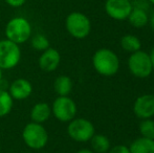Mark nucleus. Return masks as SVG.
Segmentation results:
<instances>
[{
    "label": "nucleus",
    "instance_id": "obj_1",
    "mask_svg": "<svg viewBox=\"0 0 154 153\" xmlns=\"http://www.w3.org/2000/svg\"><path fill=\"white\" fill-rule=\"evenodd\" d=\"M92 65L97 74L105 77H111L120 68V60L116 54L108 48H101L92 57Z\"/></svg>",
    "mask_w": 154,
    "mask_h": 153
},
{
    "label": "nucleus",
    "instance_id": "obj_2",
    "mask_svg": "<svg viewBox=\"0 0 154 153\" xmlns=\"http://www.w3.org/2000/svg\"><path fill=\"white\" fill-rule=\"evenodd\" d=\"M32 25L24 17H14L5 25L4 34L8 40L20 45L32 37Z\"/></svg>",
    "mask_w": 154,
    "mask_h": 153
},
{
    "label": "nucleus",
    "instance_id": "obj_3",
    "mask_svg": "<svg viewBox=\"0 0 154 153\" xmlns=\"http://www.w3.org/2000/svg\"><path fill=\"white\" fill-rule=\"evenodd\" d=\"M21 136L24 144L32 150H41L48 143V132L43 124L29 122L22 129Z\"/></svg>",
    "mask_w": 154,
    "mask_h": 153
},
{
    "label": "nucleus",
    "instance_id": "obj_4",
    "mask_svg": "<svg viewBox=\"0 0 154 153\" xmlns=\"http://www.w3.org/2000/svg\"><path fill=\"white\" fill-rule=\"evenodd\" d=\"M65 27L71 37L75 39H84L90 34L91 23L85 14L80 12H72L66 17Z\"/></svg>",
    "mask_w": 154,
    "mask_h": 153
},
{
    "label": "nucleus",
    "instance_id": "obj_5",
    "mask_svg": "<svg viewBox=\"0 0 154 153\" xmlns=\"http://www.w3.org/2000/svg\"><path fill=\"white\" fill-rule=\"evenodd\" d=\"M21 60L20 46L8 39L0 40V68L8 70L15 68Z\"/></svg>",
    "mask_w": 154,
    "mask_h": 153
},
{
    "label": "nucleus",
    "instance_id": "obj_6",
    "mask_svg": "<svg viewBox=\"0 0 154 153\" xmlns=\"http://www.w3.org/2000/svg\"><path fill=\"white\" fill-rule=\"evenodd\" d=\"M128 67L134 77L145 79L152 74L153 67L150 56L144 50H137L132 53L128 59Z\"/></svg>",
    "mask_w": 154,
    "mask_h": 153
},
{
    "label": "nucleus",
    "instance_id": "obj_7",
    "mask_svg": "<svg viewBox=\"0 0 154 153\" xmlns=\"http://www.w3.org/2000/svg\"><path fill=\"white\" fill-rule=\"evenodd\" d=\"M51 107V115L62 123H69L77 115V104L68 96H58Z\"/></svg>",
    "mask_w": 154,
    "mask_h": 153
},
{
    "label": "nucleus",
    "instance_id": "obj_8",
    "mask_svg": "<svg viewBox=\"0 0 154 153\" xmlns=\"http://www.w3.org/2000/svg\"><path fill=\"white\" fill-rule=\"evenodd\" d=\"M67 134L71 139L79 143L89 142L94 135V126L87 118H75L68 123Z\"/></svg>",
    "mask_w": 154,
    "mask_h": 153
},
{
    "label": "nucleus",
    "instance_id": "obj_9",
    "mask_svg": "<svg viewBox=\"0 0 154 153\" xmlns=\"http://www.w3.org/2000/svg\"><path fill=\"white\" fill-rule=\"evenodd\" d=\"M132 3L129 0H107L105 11L110 18L114 20H125L132 11Z\"/></svg>",
    "mask_w": 154,
    "mask_h": 153
},
{
    "label": "nucleus",
    "instance_id": "obj_10",
    "mask_svg": "<svg viewBox=\"0 0 154 153\" xmlns=\"http://www.w3.org/2000/svg\"><path fill=\"white\" fill-rule=\"evenodd\" d=\"M61 63V55L59 50L53 47H48L42 51L38 59V65L42 72H53L59 67Z\"/></svg>",
    "mask_w": 154,
    "mask_h": 153
},
{
    "label": "nucleus",
    "instance_id": "obj_11",
    "mask_svg": "<svg viewBox=\"0 0 154 153\" xmlns=\"http://www.w3.org/2000/svg\"><path fill=\"white\" fill-rule=\"evenodd\" d=\"M8 91L14 101H23L32 96V85L27 79L18 78L11 83Z\"/></svg>",
    "mask_w": 154,
    "mask_h": 153
},
{
    "label": "nucleus",
    "instance_id": "obj_12",
    "mask_svg": "<svg viewBox=\"0 0 154 153\" xmlns=\"http://www.w3.org/2000/svg\"><path fill=\"white\" fill-rule=\"evenodd\" d=\"M133 111L138 118L146 120L154 115V94H143L135 100Z\"/></svg>",
    "mask_w": 154,
    "mask_h": 153
},
{
    "label": "nucleus",
    "instance_id": "obj_13",
    "mask_svg": "<svg viewBox=\"0 0 154 153\" xmlns=\"http://www.w3.org/2000/svg\"><path fill=\"white\" fill-rule=\"evenodd\" d=\"M51 107L46 102H38L32 107L29 118L31 121L38 124H44L45 122L51 118Z\"/></svg>",
    "mask_w": 154,
    "mask_h": 153
},
{
    "label": "nucleus",
    "instance_id": "obj_14",
    "mask_svg": "<svg viewBox=\"0 0 154 153\" xmlns=\"http://www.w3.org/2000/svg\"><path fill=\"white\" fill-rule=\"evenodd\" d=\"M127 19L129 20L130 24H131L132 26L136 27V29L144 27L149 21V17H148V14H147L146 10H145V8H136V6L132 8L131 13L129 14Z\"/></svg>",
    "mask_w": 154,
    "mask_h": 153
},
{
    "label": "nucleus",
    "instance_id": "obj_15",
    "mask_svg": "<svg viewBox=\"0 0 154 153\" xmlns=\"http://www.w3.org/2000/svg\"><path fill=\"white\" fill-rule=\"evenodd\" d=\"M72 87L73 83L71 78L68 76H65V75L57 77L55 82H54V90H55V92L58 96H68L71 92V90H72Z\"/></svg>",
    "mask_w": 154,
    "mask_h": 153
},
{
    "label": "nucleus",
    "instance_id": "obj_16",
    "mask_svg": "<svg viewBox=\"0 0 154 153\" xmlns=\"http://www.w3.org/2000/svg\"><path fill=\"white\" fill-rule=\"evenodd\" d=\"M130 153H154V139L138 137L131 143Z\"/></svg>",
    "mask_w": 154,
    "mask_h": 153
},
{
    "label": "nucleus",
    "instance_id": "obj_17",
    "mask_svg": "<svg viewBox=\"0 0 154 153\" xmlns=\"http://www.w3.org/2000/svg\"><path fill=\"white\" fill-rule=\"evenodd\" d=\"M94 153H107L110 149V141L104 134H94L90 139Z\"/></svg>",
    "mask_w": 154,
    "mask_h": 153
},
{
    "label": "nucleus",
    "instance_id": "obj_18",
    "mask_svg": "<svg viewBox=\"0 0 154 153\" xmlns=\"http://www.w3.org/2000/svg\"><path fill=\"white\" fill-rule=\"evenodd\" d=\"M14 106V100L8 90L0 88V118L10 115Z\"/></svg>",
    "mask_w": 154,
    "mask_h": 153
},
{
    "label": "nucleus",
    "instance_id": "obj_19",
    "mask_svg": "<svg viewBox=\"0 0 154 153\" xmlns=\"http://www.w3.org/2000/svg\"><path fill=\"white\" fill-rule=\"evenodd\" d=\"M121 46L128 53H135L142 47L140 40L134 35H125L121 39Z\"/></svg>",
    "mask_w": 154,
    "mask_h": 153
},
{
    "label": "nucleus",
    "instance_id": "obj_20",
    "mask_svg": "<svg viewBox=\"0 0 154 153\" xmlns=\"http://www.w3.org/2000/svg\"><path fill=\"white\" fill-rule=\"evenodd\" d=\"M31 46L38 51H44L48 47H51L48 38L43 34H36L31 37Z\"/></svg>",
    "mask_w": 154,
    "mask_h": 153
},
{
    "label": "nucleus",
    "instance_id": "obj_21",
    "mask_svg": "<svg viewBox=\"0 0 154 153\" xmlns=\"http://www.w3.org/2000/svg\"><path fill=\"white\" fill-rule=\"evenodd\" d=\"M140 132L143 137H146L149 139H154V121L151 118L143 120L140 124Z\"/></svg>",
    "mask_w": 154,
    "mask_h": 153
},
{
    "label": "nucleus",
    "instance_id": "obj_22",
    "mask_svg": "<svg viewBox=\"0 0 154 153\" xmlns=\"http://www.w3.org/2000/svg\"><path fill=\"white\" fill-rule=\"evenodd\" d=\"M109 153H130L129 147L127 146H123V145H118L114 146L113 148L109 150Z\"/></svg>",
    "mask_w": 154,
    "mask_h": 153
},
{
    "label": "nucleus",
    "instance_id": "obj_23",
    "mask_svg": "<svg viewBox=\"0 0 154 153\" xmlns=\"http://www.w3.org/2000/svg\"><path fill=\"white\" fill-rule=\"evenodd\" d=\"M12 8H20L26 2V0H4Z\"/></svg>",
    "mask_w": 154,
    "mask_h": 153
},
{
    "label": "nucleus",
    "instance_id": "obj_24",
    "mask_svg": "<svg viewBox=\"0 0 154 153\" xmlns=\"http://www.w3.org/2000/svg\"><path fill=\"white\" fill-rule=\"evenodd\" d=\"M149 22H150V26L151 29L154 31V11L152 12V14H151L150 18H149Z\"/></svg>",
    "mask_w": 154,
    "mask_h": 153
},
{
    "label": "nucleus",
    "instance_id": "obj_25",
    "mask_svg": "<svg viewBox=\"0 0 154 153\" xmlns=\"http://www.w3.org/2000/svg\"><path fill=\"white\" fill-rule=\"evenodd\" d=\"M150 60H151V63H152V67H153V69H154V47L152 48V50H151V53H150Z\"/></svg>",
    "mask_w": 154,
    "mask_h": 153
},
{
    "label": "nucleus",
    "instance_id": "obj_26",
    "mask_svg": "<svg viewBox=\"0 0 154 153\" xmlns=\"http://www.w3.org/2000/svg\"><path fill=\"white\" fill-rule=\"evenodd\" d=\"M77 153H94L92 151V150H89V149H81L79 150Z\"/></svg>",
    "mask_w": 154,
    "mask_h": 153
},
{
    "label": "nucleus",
    "instance_id": "obj_27",
    "mask_svg": "<svg viewBox=\"0 0 154 153\" xmlns=\"http://www.w3.org/2000/svg\"><path fill=\"white\" fill-rule=\"evenodd\" d=\"M2 79H3V70L0 68V83H1Z\"/></svg>",
    "mask_w": 154,
    "mask_h": 153
},
{
    "label": "nucleus",
    "instance_id": "obj_28",
    "mask_svg": "<svg viewBox=\"0 0 154 153\" xmlns=\"http://www.w3.org/2000/svg\"><path fill=\"white\" fill-rule=\"evenodd\" d=\"M149 1H150V2H151V3H152V4H153V5H154V0H149Z\"/></svg>",
    "mask_w": 154,
    "mask_h": 153
},
{
    "label": "nucleus",
    "instance_id": "obj_29",
    "mask_svg": "<svg viewBox=\"0 0 154 153\" xmlns=\"http://www.w3.org/2000/svg\"><path fill=\"white\" fill-rule=\"evenodd\" d=\"M24 153H31V152H24Z\"/></svg>",
    "mask_w": 154,
    "mask_h": 153
}]
</instances>
